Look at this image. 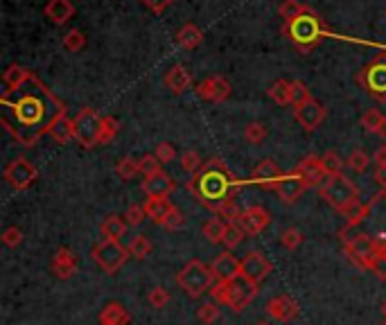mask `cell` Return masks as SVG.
<instances>
[{"mask_svg": "<svg viewBox=\"0 0 386 325\" xmlns=\"http://www.w3.org/2000/svg\"><path fill=\"white\" fill-rule=\"evenodd\" d=\"M0 104H3V115H14L3 120L7 132H12L20 143L27 145L34 143L41 134L50 132V127L63 113V106L57 102V97H52L34 75H30V79L18 89L5 91Z\"/></svg>", "mask_w": 386, "mask_h": 325, "instance_id": "6da1fadb", "label": "cell"}, {"mask_svg": "<svg viewBox=\"0 0 386 325\" xmlns=\"http://www.w3.org/2000/svg\"><path fill=\"white\" fill-rule=\"evenodd\" d=\"M188 188L195 192V197L208 205L212 210L219 201L235 197V179L231 177V172L226 170V165L219 158H212L208 162H203V167L192 174Z\"/></svg>", "mask_w": 386, "mask_h": 325, "instance_id": "7a4b0ae2", "label": "cell"}, {"mask_svg": "<svg viewBox=\"0 0 386 325\" xmlns=\"http://www.w3.org/2000/svg\"><path fill=\"white\" fill-rule=\"evenodd\" d=\"M283 32L300 52H309L312 48H316L321 43V39L326 37L323 20H321V16L309 7L305 9L303 14H298L296 18L285 20Z\"/></svg>", "mask_w": 386, "mask_h": 325, "instance_id": "3957f363", "label": "cell"}, {"mask_svg": "<svg viewBox=\"0 0 386 325\" xmlns=\"http://www.w3.org/2000/svg\"><path fill=\"white\" fill-rule=\"evenodd\" d=\"M176 285L184 289L190 298H199L201 294L210 291L214 285L212 269L206 262H201V260H190L176 274Z\"/></svg>", "mask_w": 386, "mask_h": 325, "instance_id": "277c9868", "label": "cell"}, {"mask_svg": "<svg viewBox=\"0 0 386 325\" xmlns=\"http://www.w3.org/2000/svg\"><path fill=\"white\" fill-rule=\"evenodd\" d=\"M319 194H321V199H326L332 208L335 210H343L346 205H350L352 201H357V186L352 183L348 177H343V174H335V177H328L323 186L319 188Z\"/></svg>", "mask_w": 386, "mask_h": 325, "instance_id": "5b68a950", "label": "cell"}, {"mask_svg": "<svg viewBox=\"0 0 386 325\" xmlns=\"http://www.w3.org/2000/svg\"><path fill=\"white\" fill-rule=\"evenodd\" d=\"M75 127V140L82 147H98L100 145V132H102V115L93 108H82L72 120Z\"/></svg>", "mask_w": 386, "mask_h": 325, "instance_id": "8992f818", "label": "cell"}, {"mask_svg": "<svg viewBox=\"0 0 386 325\" xmlns=\"http://www.w3.org/2000/svg\"><path fill=\"white\" fill-rule=\"evenodd\" d=\"M129 255H131L129 248H124L120 242H113V240H102L93 248V260L98 262V267L104 274H117V271L127 265Z\"/></svg>", "mask_w": 386, "mask_h": 325, "instance_id": "52a82bcc", "label": "cell"}, {"mask_svg": "<svg viewBox=\"0 0 386 325\" xmlns=\"http://www.w3.org/2000/svg\"><path fill=\"white\" fill-rule=\"evenodd\" d=\"M5 181L12 186L14 190H27L39 181V170L32 165L27 158H14L3 172Z\"/></svg>", "mask_w": 386, "mask_h": 325, "instance_id": "ba28073f", "label": "cell"}, {"mask_svg": "<svg viewBox=\"0 0 386 325\" xmlns=\"http://www.w3.org/2000/svg\"><path fill=\"white\" fill-rule=\"evenodd\" d=\"M257 296V283L249 280L246 276H238L229 280V300L226 307H231L233 312H244L246 307L251 305L253 298Z\"/></svg>", "mask_w": 386, "mask_h": 325, "instance_id": "9c48e42d", "label": "cell"}, {"mask_svg": "<svg viewBox=\"0 0 386 325\" xmlns=\"http://www.w3.org/2000/svg\"><path fill=\"white\" fill-rule=\"evenodd\" d=\"M361 86L378 100H386V57L373 59L359 75Z\"/></svg>", "mask_w": 386, "mask_h": 325, "instance_id": "30bf717a", "label": "cell"}, {"mask_svg": "<svg viewBox=\"0 0 386 325\" xmlns=\"http://www.w3.org/2000/svg\"><path fill=\"white\" fill-rule=\"evenodd\" d=\"M346 251L364 269H371L373 260L380 255L378 246H375V240L371 235H366V233H359L355 237H350V240L346 242Z\"/></svg>", "mask_w": 386, "mask_h": 325, "instance_id": "8fae6325", "label": "cell"}, {"mask_svg": "<svg viewBox=\"0 0 386 325\" xmlns=\"http://www.w3.org/2000/svg\"><path fill=\"white\" fill-rule=\"evenodd\" d=\"M294 174H298L300 179L305 181L307 188H321L328 179V172L323 165V156H305L303 160L298 162Z\"/></svg>", "mask_w": 386, "mask_h": 325, "instance_id": "7c38bea8", "label": "cell"}, {"mask_svg": "<svg viewBox=\"0 0 386 325\" xmlns=\"http://www.w3.org/2000/svg\"><path fill=\"white\" fill-rule=\"evenodd\" d=\"M195 93L206 102H224L231 97L233 86L226 77H221V75H210V77H206L203 82L197 84Z\"/></svg>", "mask_w": 386, "mask_h": 325, "instance_id": "4fadbf2b", "label": "cell"}, {"mask_svg": "<svg viewBox=\"0 0 386 325\" xmlns=\"http://www.w3.org/2000/svg\"><path fill=\"white\" fill-rule=\"evenodd\" d=\"M326 106L321 104L319 100H309L300 106H294V115H296V122L305 129V132H314V129L321 127V122L326 120Z\"/></svg>", "mask_w": 386, "mask_h": 325, "instance_id": "5bb4252c", "label": "cell"}, {"mask_svg": "<svg viewBox=\"0 0 386 325\" xmlns=\"http://www.w3.org/2000/svg\"><path fill=\"white\" fill-rule=\"evenodd\" d=\"M264 312L278 323H289L298 317V302L292 296L281 294V296H274V298L266 300Z\"/></svg>", "mask_w": 386, "mask_h": 325, "instance_id": "9a60e30c", "label": "cell"}, {"mask_svg": "<svg viewBox=\"0 0 386 325\" xmlns=\"http://www.w3.org/2000/svg\"><path fill=\"white\" fill-rule=\"evenodd\" d=\"M269 222H271V217L262 205H249V208L242 210L240 219L235 224H240L246 235H260L266 226H269Z\"/></svg>", "mask_w": 386, "mask_h": 325, "instance_id": "2e32d148", "label": "cell"}, {"mask_svg": "<svg viewBox=\"0 0 386 325\" xmlns=\"http://www.w3.org/2000/svg\"><path fill=\"white\" fill-rule=\"evenodd\" d=\"M271 271H274V267H271L269 260H266L260 251H251L249 255H246V257L242 260V269H240V274H242V276H246L249 280H253V283L260 285L262 280L271 274Z\"/></svg>", "mask_w": 386, "mask_h": 325, "instance_id": "e0dca14e", "label": "cell"}, {"mask_svg": "<svg viewBox=\"0 0 386 325\" xmlns=\"http://www.w3.org/2000/svg\"><path fill=\"white\" fill-rule=\"evenodd\" d=\"M210 269H212V276H214L217 283H229V280L240 276L242 260H238L231 251H224V253H219L217 257L212 260Z\"/></svg>", "mask_w": 386, "mask_h": 325, "instance_id": "ac0fdd59", "label": "cell"}, {"mask_svg": "<svg viewBox=\"0 0 386 325\" xmlns=\"http://www.w3.org/2000/svg\"><path fill=\"white\" fill-rule=\"evenodd\" d=\"M143 192L147 194V199H167L172 192H174V181L169 174H165L163 170L156 172V174L147 177L143 181Z\"/></svg>", "mask_w": 386, "mask_h": 325, "instance_id": "d6986e66", "label": "cell"}, {"mask_svg": "<svg viewBox=\"0 0 386 325\" xmlns=\"http://www.w3.org/2000/svg\"><path fill=\"white\" fill-rule=\"evenodd\" d=\"M276 194L281 197L285 203H294V201H298L300 199V194H303L305 190H307V186H305V181L300 179L298 174H285L281 181L276 183Z\"/></svg>", "mask_w": 386, "mask_h": 325, "instance_id": "ffe728a7", "label": "cell"}, {"mask_svg": "<svg viewBox=\"0 0 386 325\" xmlns=\"http://www.w3.org/2000/svg\"><path fill=\"white\" fill-rule=\"evenodd\" d=\"M285 174L281 172V167H278V162L271 160V158H262L257 165L253 167V181L257 183V186L262 188H276V183L281 181Z\"/></svg>", "mask_w": 386, "mask_h": 325, "instance_id": "44dd1931", "label": "cell"}, {"mask_svg": "<svg viewBox=\"0 0 386 325\" xmlns=\"http://www.w3.org/2000/svg\"><path fill=\"white\" fill-rule=\"evenodd\" d=\"M75 271H77V257L68 246H59L57 253L52 255V274L59 280H68L75 276Z\"/></svg>", "mask_w": 386, "mask_h": 325, "instance_id": "7402d4cb", "label": "cell"}, {"mask_svg": "<svg viewBox=\"0 0 386 325\" xmlns=\"http://www.w3.org/2000/svg\"><path fill=\"white\" fill-rule=\"evenodd\" d=\"M43 12H46V18L50 20V23L66 25L75 16V5H72V0H48V5Z\"/></svg>", "mask_w": 386, "mask_h": 325, "instance_id": "603a6c76", "label": "cell"}, {"mask_svg": "<svg viewBox=\"0 0 386 325\" xmlns=\"http://www.w3.org/2000/svg\"><path fill=\"white\" fill-rule=\"evenodd\" d=\"M165 86L174 93V95H181L186 93L190 86H192V75L186 66H181V63H174L167 72H165Z\"/></svg>", "mask_w": 386, "mask_h": 325, "instance_id": "cb8c5ba5", "label": "cell"}, {"mask_svg": "<svg viewBox=\"0 0 386 325\" xmlns=\"http://www.w3.org/2000/svg\"><path fill=\"white\" fill-rule=\"evenodd\" d=\"M129 321H131V314L117 300L106 302L104 310L100 312V325H129Z\"/></svg>", "mask_w": 386, "mask_h": 325, "instance_id": "d4e9b609", "label": "cell"}, {"mask_svg": "<svg viewBox=\"0 0 386 325\" xmlns=\"http://www.w3.org/2000/svg\"><path fill=\"white\" fill-rule=\"evenodd\" d=\"M127 219L124 217H120V215H109L106 219L102 222V226H100V233H102V237L104 240H113V242H120L122 237H124V233H127Z\"/></svg>", "mask_w": 386, "mask_h": 325, "instance_id": "484cf974", "label": "cell"}, {"mask_svg": "<svg viewBox=\"0 0 386 325\" xmlns=\"http://www.w3.org/2000/svg\"><path fill=\"white\" fill-rule=\"evenodd\" d=\"M50 136H52V140H55L57 145H68L70 140L75 138V127H72V120L66 115V111H63L57 120H55V125L50 127V132H48Z\"/></svg>", "mask_w": 386, "mask_h": 325, "instance_id": "4316f807", "label": "cell"}, {"mask_svg": "<svg viewBox=\"0 0 386 325\" xmlns=\"http://www.w3.org/2000/svg\"><path fill=\"white\" fill-rule=\"evenodd\" d=\"M172 208H174V205L169 203V199H147L145 201V212H147V217L154 224H158V226H163L165 217L172 212Z\"/></svg>", "mask_w": 386, "mask_h": 325, "instance_id": "83f0119b", "label": "cell"}, {"mask_svg": "<svg viewBox=\"0 0 386 325\" xmlns=\"http://www.w3.org/2000/svg\"><path fill=\"white\" fill-rule=\"evenodd\" d=\"M203 41V32L195 23H186L176 32V43L186 50H195L199 48V43Z\"/></svg>", "mask_w": 386, "mask_h": 325, "instance_id": "f1b7e54d", "label": "cell"}, {"mask_svg": "<svg viewBox=\"0 0 386 325\" xmlns=\"http://www.w3.org/2000/svg\"><path fill=\"white\" fill-rule=\"evenodd\" d=\"M229 231V222H224L221 217H212L206 224H203V235L210 244H221L224 237H226Z\"/></svg>", "mask_w": 386, "mask_h": 325, "instance_id": "f546056e", "label": "cell"}, {"mask_svg": "<svg viewBox=\"0 0 386 325\" xmlns=\"http://www.w3.org/2000/svg\"><path fill=\"white\" fill-rule=\"evenodd\" d=\"M269 97L278 104V106H289L292 104V82L287 79H276L271 86H269Z\"/></svg>", "mask_w": 386, "mask_h": 325, "instance_id": "4dcf8cb0", "label": "cell"}, {"mask_svg": "<svg viewBox=\"0 0 386 325\" xmlns=\"http://www.w3.org/2000/svg\"><path fill=\"white\" fill-rule=\"evenodd\" d=\"M30 75L23 66H18V63H12L5 72H3V84H5V91H14L18 89L20 84H25L30 79Z\"/></svg>", "mask_w": 386, "mask_h": 325, "instance_id": "1f68e13d", "label": "cell"}, {"mask_svg": "<svg viewBox=\"0 0 386 325\" xmlns=\"http://www.w3.org/2000/svg\"><path fill=\"white\" fill-rule=\"evenodd\" d=\"M212 212H217V217H221V219L229 222V224H235V222L240 219V215H242V210H240L238 201H235V197H229V199L219 201L212 208Z\"/></svg>", "mask_w": 386, "mask_h": 325, "instance_id": "d6a6232c", "label": "cell"}, {"mask_svg": "<svg viewBox=\"0 0 386 325\" xmlns=\"http://www.w3.org/2000/svg\"><path fill=\"white\" fill-rule=\"evenodd\" d=\"M341 215L346 217L348 226H357V224H361L368 217V203H361L357 199V201H352L350 205H346V208L341 210Z\"/></svg>", "mask_w": 386, "mask_h": 325, "instance_id": "836d02e7", "label": "cell"}, {"mask_svg": "<svg viewBox=\"0 0 386 325\" xmlns=\"http://www.w3.org/2000/svg\"><path fill=\"white\" fill-rule=\"evenodd\" d=\"M115 174L120 177L122 181H131L134 177L141 174V165H138V158L124 156L115 162Z\"/></svg>", "mask_w": 386, "mask_h": 325, "instance_id": "e575fe53", "label": "cell"}, {"mask_svg": "<svg viewBox=\"0 0 386 325\" xmlns=\"http://www.w3.org/2000/svg\"><path fill=\"white\" fill-rule=\"evenodd\" d=\"M221 319V310H219V305L217 302H203V305L197 310V321L201 323V325H214Z\"/></svg>", "mask_w": 386, "mask_h": 325, "instance_id": "d590c367", "label": "cell"}, {"mask_svg": "<svg viewBox=\"0 0 386 325\" xmlns=\"http://www.w3.org/2000/svg\"><path fill=\"white\" fill-rule=\"evenodd\" d=\"M152 240L149 237H145V235H136L134 240H131V244H129V253H131V257H136V260H145L149 253H152Z\"/></svg>", "mask_w": 386, "mask_h": 325, "instance_id": "8d00e7d4", "label": "cell"}, {"mask_svg": "<svg viewBox=\"0 0 386 325\" xmlns=\"http://www.w3.org/2000/svg\"><path fill=\"white\" fill-rule=\"evenodd\" d=\"M384 113L380 111V108H368L366 113L361 115V127L366 129L368 134H378L380 132V127H382V122H384Z\"/></svg>", "mask_w": 386, "mask_h": 325, "instance_id": "74e56055", "label": "cell"}, {"mask_svg": "<svg viewBox=\"0 0 386 325\" xmlns=\"http://www.w3.org/2000/svg\"><path fill=\"white\" fill-rule=\"evenodd\" d=\"M368 162H371V156L366 154L364 149H352L350 154H348V158H346V165L352 170V172H357V174H361V172H366V167H368Z\"/></svg>", "mask_w": 386, "mask_h": 325, "instance_id": "f35d334b", "label": "cell"}, {"mask_svg": "<svg viewBox=\"0 0 386 325\" xmlns=\"http://www.w3.org/2000/svg\"><path fill=\"white\" fill-rule=\"evenodd\" d=\"M120 132V122L113 115H102V132H100V145H109Z\"/></svg>", "mask_w": 386, "mask_h": 325, "instance_id": "ab89813d", "label": "cell"}, {"mask_svg": "<svg viewBox=\"0 0 386 325\" xmlns=\"http://www.w3.org/2000/svg\"><path fill=\"white\" fill-rule=\"evenodd\" d=\"M63 48H66L68 52H82L86 48V37L82 30H70L63 34Z\"/></svg>", "mask_w": 386, "mask_h": 325, "instance_id": "60d3db41", "label": "cell"}, {"mask_svg": "<svg viewBox=\"0 0 386 325\" xmlns=\"http://www.w3.org/2000/svg\"><path fill=\"white\" fill-rule=\"evenodd\" d=\"M244 138L251 145H262L266 140V127L262 122H249L244 129Z\"/></svg>", "mask_w": 386, "mask_h": 325, "instance_id": "b9f144b4", "label": "cell"}, {"mask_svg": "<svg viewBox=\"0 0 386 325\" xmlns=\"http://www.w3.org/2000/svg\"><path fill=\"white\" fill-rule=\"evenodd\" d=\"M244 229L240 224H229V231H226V237H224V246H226V251H233V248H238L242 242H244Z\"/></svg>", "mask_w": 386, "mask_h": 325, "instance_id": "7bdbcfd3", "label": "cell"}, {"mask_svg": "<svg viewBox=\"0 0 386 325\" xmlns=\"http://www.w3.org/2000/svg\"><path fill=\"white\" fill-rule=\"evenodd\" d=\"M181 167H184V170L188 172V174H197V172L203 167L199 151H195V149L184 151V154H181Z\"/></svg>", "mask_w": 386, "mask_h": 325, "instance_id": "ee69618b", "label": "cell"}, {"mask_svg": "<svg viewBox=\"0 0 386 325\" xmlns=\"http://www.w3.org/2000/svg\"><path fill=\"white\" fill-rule=\"evenodd\" d=\"M305 9L307 7L303 3H298V0H283L281 7H278V14H281V18H285V20H292L298 14H303Z\"/></svg>", "mask_w": 386, "mask_h": 325, "instance_id": "f6af8a7d", "label": "cell"}, {"mask_svg": "<svg viewBox=\"0 0 386 325\" xmlns=\"http://www.w3.org/2000/svg\"><path fill=\"white\" fill-rule=\"evenodd\" d=\"M309 100H312V93H309L307 84L300 79H294L292 82V106H300Z\"/></svg>", "mask_w": 386, "mask_h": 325, "instance_id": "bcb514c9", "label": "cell"}, {"mask_svg": "<svg viewBox=\"0 0 386 325\" xmlns=\"http://www.w3.org/2000/svg\"><path fill=\"white\" fill-rule=\"evenodd\" d=\"M323 165H326V172H328V177H335V174H343V158L337 154V151H326V156H323Z\"/></svg>", "mask_w": 386, "mask_h": 325, "instance_id": "7dc6e473", "label": "cell"}, {"mask_svg": "<svg viewBox=\"0 0 386 325\" xmlns=\"http://www.w3.org/2000/svg\"><path fill=\"white\" fill-rule=\"evenodd\" d=\"M147 300H149V305H152L154 310H163V307H167V302L172 300V296H169V291H167V289H163V287H154V289L147 294Z\"/></svg>", "mask_w": 386, "mask_h": 325, "instance_id": "c3c4849f", "label": "cell"}, {"mask_svg": "<svg viewBox=\"0 0 386 325\" xmlns=\"http://www.w3.org/2000/svg\"><path fill=\"white\" fill-rule=\"evenodd\" d=\"M281 244H283V248H287V251H296V248L303 244V233H300L298 229H287L281 235Z\"/></svg>", "mask_w": 386, "mask_h": 325, "instance_id": "681fc988", "label": "cell"}, {"mask_svg": "<svg viewBox=\"0 0 386 325\" xmlns=\"http://www.w3.org/2000/svg\"><path fill=\"white\" fill-rule=\"evenodd\" d=\"M138 165H141V174L145 179L156 174V172H160V160L154 154H145L143 158H138Z\"/></svg>", "mask_w": 386, "mask_h": 325, "instance_id": "f907efd6", "label": "cell"}, {"mask_svg": "<svg viewBox=\"0 0 386 325\" xmlns=\"http://www.w3.org/2000/svg\"><path fill=\"white\" fill-rule=\"evenodd\" d=\"M145 217H147L145 205H138V203H131L124 212V219H127L129 226H141L145 222Z\"/></svg>", "mask_w": 386, "mask_h": 325, "instance_id": "816d5d0a", "label": "cell"}, {"mask_svg": "<svg viewBox=\"0 0 386 325\" xmlns=\"http://www.w3.org/2000/svg\"><path fill=\"white\" fill-rule=\"evenodd\" d=\"M186 226V215L181 212L179 208H172V212L165 217V222H163V229L167 231H181Z\"/></svg>", "mask_w": 386, "mask_h": 325, "instance_id": "f5cc1de1", "label": "cell"}, {"mask_svg": "<svg viewBox=\"0 0 386 325\" xmlns=\"http://www.w3.org/2000/svg\"><path fill=\"white\" fill-rule=\"evenodd\" d=\"M0 240H3V244L7 248H16V246H20V242H23V231H20L18 226H9V229H5Z\"/></svg>", "mask_w": 386, "mask_h": 325, "instance_id": "db71d44e", "label": "cell"}, {"mask_svg": "<svg viewBox=\"0 0 386 325\" xmlns=\"http://www.w3.org/2000/svg\"><path fill=\"white\" fill-rule=\"evenodd\" d=\"M154 156L160 160V165H165V162H172L176 158V149L172 143H158L154 149Z\"/></svg>", "mask_w": 386, "mask_h": 325, "instance_id": "11a10c76", "label": "cell"}, {"mask_svg": "<svg viewBox=\"0 0 386 325\" xmlns=\"http://www.w3.org/2000/svg\"><path fill=\"white\" fill-rule=\"evenodd\" d=\"M208 294H210L212 302H217V305H226V300H229V283H214Z\"/></svg>", "mask_w": 386, "mask_h": 325, "instance_id": "9f6ffc18", "label": "cell"}, {"mask_svg": "<svg viewBox=\"0 0 386 325\" xmlns=\"http://www.w3.org/2000/svg\"><path fill=\"white\" fill-rule=\"evenodd\" d=\"M141 3L149 9V12H154V14H163L165 9L174 3V0H141Z\"/></svg>", "mask_w": 386, "mask_h": 325, "instance_id": "6f0895ef", "label": "cell"}, {"mask_svg": "<svg viewBox=\"0 0 386 325\" xmlns=\"http://www.w3.org/2000/svg\"><path fill=\"white\" fill-rule=\"evenodd\" d=\"M373 181L378 183V186H380L382 190H386V165H380V167H375Z\"/></svg>", "mask_w": 386, "mask_h": 325, "instance_id": "680465c9", "label": "cell"}, {"mask_svg": "<svg viewBox=\"0 0 386 325\" xmlns=\"http://www.w3.org/2000/svg\"><path fill=\"white\" fill-rule=\"evenodd\" d=\"M373 162H375V167L386 165V145H380L378 149H375V154H373Z\"/></svg>", "mask_w": 386, "mask_h": 325, "instance_id": "91938a15", "label": "cell"}, {"mask_svg": "<svg viewBox=\"0 0 386 325\" xmlns=\"http://www.w3.org/2000/svg\"><path fill=\"white\" fill-rule=\"evenodd\" d=\"M373 240H375V246H378V253H386V233L375 235Z\"/></svg>", "mask_w": 386, "mask_h": 325, "instance_id": "94428289", "label": "cell"}, {"mask_svg": "<svg viewBox=\"0 0 386 325\" xmlns=\"http://www.w3.org/2000/svg\"><path fill=\"white\" fill-rule=\"evenodd\" d=\"M378 136L386 140V117H384V122H382V127H380V132H378Z\"/></svg>", "mask_w": 386, "mask_h": 325, "instance_id": "6125c7cd", "label": "cell"}, {"mask_svg": "<svg viewBox=\"0 0 386 325\" xmlns=\"http://www.w3.org/2000/svg\"><path fill=\"white\" fill-rule=\"evenodd\" d=\"M382 314H384V319H386V300L382 302Z\"/></svg>", "mask_w": 386, "mask_h": 325, "instance_id": "be15d7a7", "label": "cell"}, {"mask_svg": "<svg viewBox=\"0 0 386 325\" xmlns=\"http://www.w3.org/2000/svg\"><path fill=\"white\" fill-rule=\"evenodd\" d=\"M255 325H271V323H266V321H260V323H255Z\"/></svg>", "mask_w": 386, "mask_h": 325, "instance_id": "e7e4bbea", "label": "cell"}, {"mask_svg": "<svg viewBox=\"0 0 386 325\" xmlns=\"http://www.w3.org/2000/svg\"><path fill=\"white\" fill-rule=\"evenodd\" d=\"M382 325H386V321H384V323H382Z\"/></svg>", "mask_w": 386, "mask_h": 325, "instance_id": "03108f58", "label": "cell"}]
</instances>
